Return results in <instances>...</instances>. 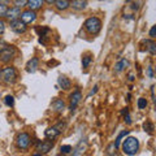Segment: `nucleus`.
Masks as SVG:
<instances>
[{
	"label": "nucleus",
	"instance_id": "1",
	"mask_svg": "<svg viewBox=\"0 0 156 156\" xmlns=\"http://www.w3.org/2000/svg\"><path fill=\"white\" fill-rule=\"evenodd\" d=\"M122 151L126 155L134 156L139 151V140L135 136H128L122 142Z\"/></svg>",
	"mask_w": 156,
	"mask_h": 156
},
{
	"label": "nucleus",
	"instance_id": "2",
	"mask_svg": "<svg viewBox=\"0 0 156 156\" xmlns=\"http://www.w3.org/2000/svg\"><path fill=\"white\" fill-rule=\"evenodd\" d=\"M85 29L86 31L91 35H96L101 30V21L98 17H90L85 21Z\"/></svg>",
	"mask_w": 156,
	"mask_h": 156
},
{
	"label": "nucleus",
	"instance_id": "3",
	"mask_svg": "<svg viewBox=\"0 0 156 156\" xmlns=\"http://www.w3.org/2000/svg\"><path fill=\"white\" fill-rule=\"evenodd\" d=\"M2 80L5 85H13L17 81V70L14 66H7L2 72Z\"/></svg>",
	"mask_w": 156,
	"mask_h": 156
},
{
	"label": "nucleus",
	"instance_id": "4",
	"mask_svg": "<svg viewBox=\"0 0 156 156\" xmlns=\"http://www.w3.org/2000/svg\"><path fill=\"white\" fill-rule=\"evenodd\" d=\"M17 53V50L14 46H7L3 51H0V61L7 64V62L12 61Z\"/></svg>",
	"mask_w": 156,
	"mask_h": 156
},
{
	"label": "nucleus",
	"instance_id": "5",
	"mask_svg": "<svg viewBox=\"0 0 156 156\" xmlns=\"http://www.w3.org/2000/svg\"><path fill=\"white\" fill-rule=\"evenodd\" d=\"M31 143V138L27 133H21L17 136V146L21 150H27Z\"/></svg>",
	"mask_w": 156,
	"mask_h": 156
},
{
	"label": "nucleus",
	"instance_id": "6",
	"mask_svg": "<svg viewBox=\"0 0 156 156\" xmlns=\"http://www.w3.org/2000/svg\"><path fill=\"white\" fill-rule=\"evenodd\" d=\"M20 20H21L23 23H26V25H27V23H33L37 20V13L34 11L27 9V11L21 12V14H20Z\"/></svg>",
	"mask_w": 156,
	"mask_h": 156
},
{
	"label": "nucleus",
	"instance_id": "7",
	"mask_svg": "<svg viewBox=\"0 0 156 156\" xmlns=\"http://www.w3.org/2000/svg\"><path fill=\"white\" fill-rule=\"evenodd\" d=\"M26 29H27L26 23H23L20 18L18 20H14V21L11 22V30L14 31L16 34H23V33L26 31Z\"/></svg>",
	"mask_w": 156,
	"mask_h": 156
},
{
	"label": "nucleus",
	"instance_id": "8",
	"mask_svg": "<svg viewBox=\"0 0 156 156\" xmlns=\"http://www.w3.org/2000/svg\"><path fill=\"white\" fill-rule=\"evenodd\" d=\"M53 147V140H42L37 143V151L39 154H48Z\"/></svg>",
	"mask_w": 156,
	"mask_h": 156
},
{
	"label": "nucleus",
	"instance_id": "9",
	"mask_svg": "<svg viewBox=\"0 0 156 156\" xmlns=\"http://www.w3.org/2000/svg\"><path fill=\"white\" fill-rule=\"evenodd\" d=\"M81 99H82V94H81L80 90H76V91L70 95V105H69V109H70L72 112L77 108V105L80 104Z\"/></svg>",
	"mask_w": 156,
	"mask_h": 156
},
{
	"label": "nucleus",
	"instance_id": "10",
	"mask_svg": "<svg viewBox=\"0 0 156 156\" xmlns=\"http://www.w3.org/2000/svg\"><path fill=\"white\" fill-rule=\"evenodd\" d=\"M20 14H21V8L14 7V8L8 9L5 17L9 20V22H12V21H14V20H18L20 18Z\"/></svg>",
	"mask_w": 156,
	"mask_h": 156
},
{
	"label": "nucleus",
	"instance_id": "11",
	"mask_svg": "<svg viewBox=\"0 0 156 156\" xmlns=\"http://www.w3.org/2000/svg\"><path fill=\"white\" fill-rule=\"evenodd\" d=\"M60 129L57 128V126L55 125V126H52V128H48L47 130H46V138L48 139V140H53V139H56L58 135H60Z\"/></svg>",
	"mask_w": 156,
	"mask_h": 156
},
{
	"label": "nucleus",
	"instance_id": "12",
	"mask_svg": "<svg viewBox=\"0 0 156 156\" xmlns=\"http://www.w3.org/2000/svg\"><path fill=\"white\" fill-rule=\"evenodd\" d=\"M69 7L76 9V11H83L87 7V2L86 0H72L69 2Z\"/></svg>",
	"mask_w": 156,
	"mask_h": 156
},
{
	"label": "nucleus",
	"instance_id": "13",
	"mask_svg": "<svg viewBox=\"0 0 156 156\" xmlns=\"http://www.w3.org/2000/svg\"><path fill=\"white\" fill-rule=\"evenodd\" d=\"M87 148V142L86 139H81L80 143H78V146L74 148V152H73V156H81L82 154L85 152V150Z\"/></svg>",
	"mask_w": 156,
	"mask_h": 156
},
{
	"label": "nucleus",
	"instance_id": "14",
	"mask_svg": "<svg viewBox=\"0 0 156 156\" xmlns=\"http://www.w3.org/2000/svg\"><path fill=\"white\" fill-rule=\"evenodd\" d=\"M57 83H58V86H60L62 90H69L70 89V85H72L70 81H69V78H66L65 76H58Z\"/></svg>",
	"mask_w": 156,
	"mask_h": 156
},
{
	"label": "nucleus",
	"instance_id": "15",
	"mask_svg": "<svg viewBox=\"0 0 156 156\" xmlns=\"http://www.w3.org/2000/svg\"><path fill=\"white\" fill-rule=\"evenodd\" d=\"M38 65H39V58L38 57H33L31 60H29L27 65H26V70L29 73H34L38 69Z\"/></svg>",
	"mask_w": 156,
	"mask_h": 156
},
{
	"label": "nucleus",
	"instance_id": "16",
	"mask_svg": "<svg viewBox=\"0 0 156 156\" xmlns=\"http://www.w3.org/2000/svg\"><path fill=\"white\" fill-rule=\"evenodd\" d=\"M26 5H27V8L30 9V11H34V12H35L37 9L42 8V5H43V0H27V2H26Z\"/></svg>",
	"mask_w": 156,
	"mask_h": 156
},
{
	"label": "nucleus",
	"instance_id": "17",
	"mask_svg": "<svg viewBox=\"0 0 156 156\" xmlns=\"http://www.w3.org/2000/svg\"><path fill=\"white\" fill-rule=\"evenodd\" d=\"M52 108H53V111H55V112H57V113H61V112L64 111V108H65L64 100L55 99V100H53V103H52Z\"/></svg>",
	"mask_w": 156,
	"mask_h": 156
},
{
	"label": "nucleus",
	"instance_id": "18",
	"mask_svg": "<svg viewBox=\"0 0 156 156\" xmlns=\"http://www.w3.org/2000/svg\"><path fill=\"white\" fill-rule=\"evenodd\" d=\"M126 66H129V60L128 58H121V60L115 65V70L117 73H120V72H122Z\"/></svg>",
	"mask_w": 156,
	"mask_h": 156
},
{
	"label": "nucleus",
	"instance_id": "19",
	"mask_svg": "<svg viewBox=\"0 0 156 156\" xmlns=\"http://www.w3.org/2000/svg\"><path fill=\"white\" fill-rule=\"evenodd\" d=\"M55 5L58 11H65V9L69 8V0H56Z\"/></svg>",
	"mask_w": 156,
	"mask_h": 156
},
{
	"label": "nucleus",
	"instance_id": "20",
	"mask_svg": "<svg viewBox=\"0 0 156 156\" xmlns=\"http://www.w3.org/2000/svg\"><path fill=\"white\" fill-rule=\"evenodd\" d=\"M129 134V130H122V131H121V133L119 134V135H117V138H116V140H115V147L116 148H119L120 147V144H121V142H122V139L125 138V136L126 135H128Z\"/></svg>",
	"mask_w": 156,
	"mask_h": 156
},
{
	"label": "nucleus",
	"instance_id": "21",
	"mask_svg": "<svg viewBox=\"0 0 156 156\" xmlns=\"http://www.w3.org/2000/svg\"><path fill=\"white\" fill-rule=\"evenodd\" d=\"M146 43V48H147V51L151 53V55H155L156 53V44H155V42L152 41V39H147V41L144 42Z\"/></svg>",
	"mask_w": 156,
	"mask_h": 156
},
{
	"label": "nucleus",
	"instance_id": "22",
	"mask_svg": "<svg viewBox=\"0 0 156 156\" xmlns=\"http://www.w3.org/2000/svg\"><path fill=\"white\" fill-rule=\"evenodd\" d=\"M35 31L39 34V37L44 38V37H46V34H47V33H50V29H48L47 26H38V27L35 29Z\"/></svg>",
	"mask_w": 156,
	"mask_h": 156
},
{
	"label": "nucleus",
	"instance_id": "23",
	"mask_svg": "<svg viewBox=\"0 0 156 156\" xmlns=\"http://www.w3.org/2000/svg\"><path fill=\"white\" fill-rule=\"evenodd\" d=\"M143 129H144V131H147L148 134H152L154 133V124L150 122V121H146L143 124Z\"/></svg>",
	"mask_w": 156,
	"mask_h": 156
},
{
	"label": "nucleus",
	"instance_id": "24",
	"mask_svg": "<svg viewBox=\"0 0 156 156\" xmlns=\"http://www.w3.org/2000/svg\"><path fill=\"white\" fill-rule=\"evenodd\" d=\"M91 61H92V57H91L90 55L83 56V57H82V66H83V68H87V66L91 64Z\"/></svg>",
	"mask_w": 156,
	"mask_h": 156
},
{
	"label": "nucleus",
	"instance_id": "25",
	"mask_svg": "<svg viewBox=\"0 0 156 156\" xmlns=\"http://www.w3.org/2000/svg\"><path fill=\"white\" fill-rule=\"evenodd\" d=\"M136 105H138V108H139V109H146V107H147V100H146L144 98H139Z\"/></svg>",
	"mask_w": 156,
	"mask_h": 156
},
{
	"label": "nucleus",
	"instance_id": "26",
	"mask_svg": "<svg viewBox=\"0 0 156 156\" xmlns=\"http://www.w3.org/2000/svg\"><path fill=\"white\" fill-rule=\"evenodd\" d=\"M4 103H5V105H8V107H13L14 105V98L12 95L5 96L4 98Z\"/></svg>",
	"mask_w": 156,
	"mask_h": 156
},
{
	"label": "nucleus",
	"instance_id": "27",
	"mask_svg": "<svg viewBox=\"0 0 156 156\" xmlns=\"http://www.w3.org/2000/svg\"><path fill=\"white\" fill-rule=\"evenodd\" d=\"M70 151H72V146L70 144H64V146H61V147H60V152L64 154V155L69 154Z\"/></svg>",
	"mask_w": 156,
	"mask_h": 156
},
{
	"label": "nucleus",
	"instance_id": "28",
	"mask_svg": "<svg viewBox=\"0 0 156 156\" xmlns=\"http://www.w3.org/2000/svg\"><path fill=\"white\" fill-rule=\"evenodd\" d=\"M7 11H8V7L5 5V4L0 3V17H5Z\"/></svg>",
	"mask_w": 156,
	"mask_h": 156
},
{
	"label": "nucleus",
	"instance_id": "29",
	"mask_svg": "<svg viewBox=\"0 0 156 156\" xmlns=\"http://www.w3.org/2000/svg\"><path fill=\"white\" fill-rule=\"evenodd\" d=\"M26 2H27V0H13L14 5H16L17 8H21L23 5H26Z\"/></svg>",
	"mask_w": 156,
	"mask_h": 156
},
{
	"label": "nucleus",
	"instance_id": "30",
	"mask_svg": "<svg viewBox=\"0 0 156 156\" xmlns=\"http://www.w3.org/2000/svg\"><path fill=\"white\" fill-rule=\"evenodd\" d=\"M155 34H156V26H152V27H151V30H150V37H151V39L155 38Z\"/></svg>",
	"mask_w": 156,
	"mask_h": 156
},
{
	"label": "nucleus",
	"instance_id": "31",
	"mask_svg": "<svg viewBox=\"0 0 156 156\" xmlns=\"http://www.w3.org/2000/svg\"><path fill=\"white\" fill-rule=\"evenodd\" d=\"M4 31H5V23H4L2 20H0V35H2Z\"/></svg>",
	"mask_w": 156,
	"mask_h": 156
},
{
	"label": "nucleus",
	"instance_id": "32",
	"mask_svg": "<svg viewBox=\"0 0 156 156\" xmlns=\"http://www.w3.org/2000/svg\"><path fill=\"white\" fill-rule=\"evenodd\" d=\"M98 89H99V87H98V85H95L94 87H92V90L90 91V94H89V98H90V96H92L94 94H96V92H98Z\"/></svg>",
	"mask_w": 156,
	"mask_h": 156
},
{
	"label": "nucleus",
	"instance_id": "33",
	"mask_svg": "<svg viewBox=\"0 0 156 156\" xmlns=\"http://www.w3.org/2000/svg\"><path fill=\"white\" fill-rule=\"evenodd\" d=\"M147 74L150 78H154V72H152V66H148L147 68Z\"/></svg>",
	"mask_w": 156,
	"mask_h": 156
},
{
	"label": "nucleus",
	"instance_id": "34",
	"mask_svg": "<svg viewBox=\"0 0 156 156\" xmlns=\"http://www.w3.org/2000/svg\"><path fill=\"white\" fill-rule=\"evenodd\" d=\"M125 122L128 124V125L131 124V119H130V115H129V113H126V115H125Z\"/></svg>",
	"mask_w": 156,
	"mask_h": 156
},
{
	"label": "nucleus",
	"instance_id": "35",
	"mask_svg": "<svg viewBox=\"0 0 156 156\" xmlns=\"http://www.w3.org/2000/svg\"><path fill=\"white\" fill-rule=\"evenodd\" d=\"M8 44H7V43L5 42H0V51H3L4 50V48H5Z\"/></svg>",
	"mask_w": 156,
	"mask_h": 156
},
{
	"label": "nucleus",
	"instance_id": "36",
	"mask_svg": "<svg viewBox=\"0 0 156 156\" xmlns=\"http://www.w3.org/2000/svg\"><path fill=\"white\" fill-rule=\"evenodd\" d=\"M128 77H129V81H130V82H133V81L135 80V78H134V73H129Z\"/></svg>",
	"mask_w": 156,
	"mask_h": 156
},
{
	"label": "nucleus",
	"instance_id": "37",
	"mask_svg": "<svg viewBox=\"0 0 156 156\" xmlns=\"http://www.w3.org/2000/svg\"><path fill=\"white\" fill-rule=\"evenodd\" d=\"M120 113H121V115H122V116H125L126 113H129V111H128V108H124L122 111H121V112H120Z\"/></svg>",
	"mask_w": 156,
	"mask_h": 156
},
{
	"label": "nucleus",
	"instance_id": "38",
	"mask_svg": "<svg viewBox=\"0 0 156 156\" xmlns=\"http://www.w3.org/2000/svg\"><path fill=\"white\" fill-rule=\"evenodd\" d=\"M131 8H133L134 11H136V9H138V3H133V5H131Z\"/></svg>",
	"mask_w": 156,
	"mask_h": 156
},
{
	"label": "nucleus",
	"instance_id": "39",
	"mask_svg": "<svg viewBox=\"0 0 156 156\" xmlns=\"http://www.w3.org/2000/svg\"><path fill=\"white\" fill-rule=\"evenodd\" d=\"M0 3H3V4H5V5H7V4L11 3V0H0Z\"/></svg>",
	"mask_w": 156,
	"mask_h": 156
},
{
	"label": "nucleus",
	"instance_id": "40",
	"mask_svg": "<svg viewBox=\"0 0 156 156\" xmlns=\"http://www.w3.org/2000/svg\"><path fill=\"white\" fill-rule=\"evenodd\" d=\"M43 2H47L48 4H52V3H55L56 0H43Z\"/></svg>",
	"mask_w": 156,
	"mask_h": 156
},
{
	"label": "nucleus",
	"instance_id": "41",
	"mask_svg": "<svg viewBox=\"0 0 156 156\" xmlns=\"http://www.w3.org/2000/svg\"><path fill=\"white\" fill-rule=\"evenodd\" d=\"M33 156H42V154H39V152H37V154H34Z\"/></svg>",
	"mask_w": 156,
	"mask_h": 156
},
{
	"label": "nucleus",
	"instance_id": "42",
	"mask_svg": "<svg viewBox=\"0 0 156 156\" xmlns=\"http://www.w3.org/2000/svg\"><path fill=\"white\" fill-rule=\"evenodd\" d=\"M0 78H2V70H0Z\"/></svg>",
	"mask_w": 156,
	"mask_h": 156
}]
</instances>
